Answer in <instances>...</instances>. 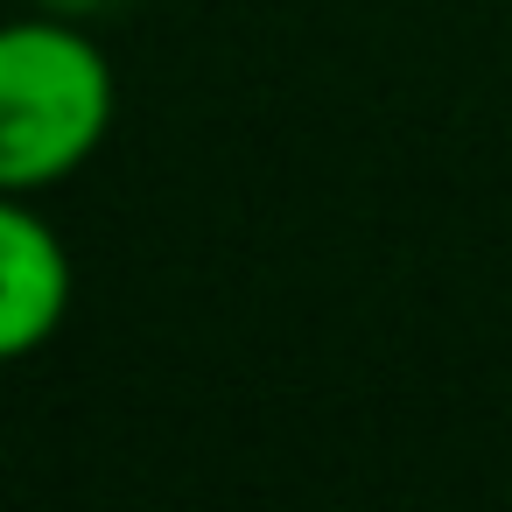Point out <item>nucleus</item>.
<instances>
[{"label":"nucleus","mask_w":512,"mask_h":512,"mask_svg":"<svg viewBox=\"0 0 512 512\" xmlns=\"http://www.w3.org/2000/svg\"><path fill=\"white\" fill-rule=\"evenodd\" d=\"M113 64L92 43V22L15 15L0 22V190L43 197L71 183L113 134Z\"/></svg>","instance_id":"obj_1"},{"label":"nucleus","mask_w":512,"mask_h":512,"mask_svg":"<svg viewBox=\"0 0 512 512\" xmlns=\"http://www.w3.org/2000/svg\"><path fill=\"white\" fill-rule=\"evenodd\" d=\"M71 295H78L71 253L36 211V197L0 190V365H22L43 344H57Z\"/></svg>","instance_id":"obj_2"},{"label":"nucleus","mask_w":512,"mask_h":512,"mask_svg":"<svg viewBox=\"0 0 512 512\" xmlns=\"http://www.w3.org/2000/svg\"><path fill=\"white\" fill-rule=\"evenodd\" d=\"M43 15H64V22H99V15H113L120 0H36Z\"/></svg>","instance_id":"obj_3"}]
</instances>
